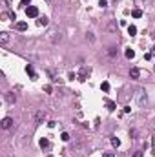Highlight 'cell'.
<instances>
[{
	"label": "cell",
	"mask_w": 155,
	"mask_h": 157,
	"mask_svg": "<svg viewBox=\"0 0 155 157\" xmlns=\"http://www.w3.org/2000/svg\"><path fill=\"white\" fill-rule=\"evenodd\" d=\"M17 29L18 31H26V29H28V24H26V22H17Z\"/></svg>",
	"instance_id": "obj_10"
},
{
	"label": "cell",
	"mask_w": 155,
	"mask_h": 157,
	"mask_svg": "<svg viewBox=\"0 0 155 157\" xmlns=\"http://www.w3.org/2000/svg\"><path fill=\"white\" fill-rule=\"evenodd\" d=\"M108 29H110V31H115V29H117V26H115V22H111L110 26H108Z\"/></svg>",
	"instance_id": "obj_21"
},
{
	"label": "cell",
	"mask_w": 155,
	"mask_h": 157,
	"mask_svg": "<svg viewBox=\"0 0 155 157\" xmlns=\"http://www.w3.org/2000/svg\"><path fill=\"white\" fill-rule=\"evenodd\" d=\"M106 6H108V0H99V8L100 9H104Z\"/></svg>",
	"instance_id": "obj_18"
},
{
	"label": "cell",
	"mask_w": 155,
	"mask_h": 157,
	"mask_svg": "<svg viewBox=\"0 0 155 157\" xmlns=\"http://www.w3.org/2000/svg\"><path fill=\"white\" fill-rule=\"evenodd\" d=\"M37 24H38V26H48V17H38Z\"/></svg>",
	"instance_id": "obj_9"
},
{
	"label": "cell",
	"mask_w": 155,
	"mask_h": 157,
	"mask_svg": "<svg viewBox=\"0 0 155 157\" xmlns=\"http://www.w3.org/2000/svg\"><path fill=\"white\" fill-rule=\"evenodd\" d=\"M88 38H90V42H95V37H93V33H88V35H86Z\"/></svg>",
	"instance_id": "obj_23"
},
{
	"label": "cell",
	"mask_w": 155,
	"mask_h": 157,
	"mask_svg": "<svg viewBox=\"0 0 155 157\" xmlns=\"http://www.w3.org/2000/svg\"><path fill=\"white\" fill-rule=\"evenodd\" d=\"M86 75H88V70H86V68H82V70H80V75H79L80 82H84V80H86Z\"/></svg>",
	"instance_id": "obj_8"
},
{
	"label": "cell",
	"mask_w": 155,
	"mask_h": 157,
	"mask_svg": "<svg viewBox=\"0 0 155 157\" xmlns=\"http://www.w3.org/2000/svg\"><path fill=\"white\" fill-rule=\"evenodd\" d=\"M106 106H108V110H110V112L115 110V102H111V100H106Z\"/></svg>",
	"instance_id": "obj_14"
},
{
	"label": "cell",
	"mask_w": 155,
	"mask_h": 157,
	"mask_svg": "<svg viewBox=\"0 0 155 157\" xmlns=\"http://www.w3.org/2000/svg\"><path fill=\"white\" fill-rule=\"evenodd\" d=\"M40 148H42V150L49 148V141H48V139H40Z\"/></svg>",
	"instance_id": "obj_11"
},
{
	"label": "cell",
	"mask_w": 155,
	"mask_h": 157,
	"mask_svg": "<svg viewBox=\"0 0 155 157\" xmlns=\"http://www.w3.org/2000/svg\"><path fill=\"white\" fill-rule=\"evenodd\" d=\"M135 57V51L133 50H126V59H133Z\"/></svg>",
	"instance_id": "obj_15"
},
{
	"label": "cell",
	"mask_w": 155,
	"mask_h": 157,
	"mask_svg": "<svg viewBox=\"0 0 155 157\" xmlns=\"http://www.w3.org/2000/svg\"><path fill=\"white\" fill-rule=\"evenodd\" d=\"M128 33H130L131 37H133V35H137V28H135V26H128Z\"/></svg>",
	"instance_id": "obj_13"
},
{
	"label": "cell",
	"mask_w": 155,
	"mask_h": 157,
	"mask_svg": "<svg viewBox=\"0 0 155 157\" xmlns=\"http://www.w3.org/2000/svg\"><path fill=\"white\" fill-rule=\"evenodd\" d=\"M26 15L29 18H37L38 17V8L37 6H28V8H26Z\"/></svg>",
	"instance_id": "obj_1"
},
{
	"label": "cell",
	"mask_w": 155,
	"mask_h": 157,
	"mask_svg": "<svg viewBox=\"0 0 155 157\" xmlns=\"http://www.w3.org/2000/svg\"><path fill=\"white\" fill-rule=\"evenodd\" d=\"M131 17L133 18H140V17H142V11H140V9H133L131 11Z\"/></svg>",
	"instance_id": "obj_12"
},
{
	"label": "cell",
	"mask_w": 155,
	"mask_h": 157,
	"mask_svg": "<svg viewBox=\"0 0 155 157\" xmlns=\"http://www.w3.org/2000/svg\"><path fill=\"white\" fill-rule=\"evenodd\" d=\"M140 75H142V71H140L139 68H131V70H130V77H131V79H135V80H137Z\"/></svg>",
	"instance_id": "obj_5"
},
{
	"label": "cell",
	"mask_w": 155,
	"mask_h": 157,
	"mask_svg": "<svg viewBox=\"0 0 155 157\" xmlns=\"http://www.w3.org/2000/svg\"><path fill=\"white\" fill-rule=\"evenodd\" d=\"M8 40H9V33L8 31H2V33H0V44L6 46V44H8Z\"/></svg>",
	"instance_id": "obj_7"
},
{
	"label": "cell",
	"mask_w": 155,
	"mask_h": 157,
	"mask_svg": "<svg viewBox=\"0 0 155 157\" xmlns=\"http://www.w3.org/2000/svg\"><path fill=\"white\" fill-rule=\"evenodd\" d=\"M35 124H42L44 122V119H46V112H42V110H38V112H35Z\"/></svg>",
	"instance_id": "obj_2"
},
{
	"label": "cell",
	"mask_w": 155,
	"mask_h": 157,
	"mask_svg": "<svg viewBox=\"0 0 155 157\" xmlns=\"http://www.w3.org/2000/svg\"><path fill=\"white\" fill-rule=\"evenodd\" d=\"M111 144L115 146V148H119V146H120V141H119L117 137H111Z\"/></svg>",
	"instance_id": "obj_16"
},
{
	"label": "cell",
	"mask_w": 155,
	"mask_h": 157,
	"mask_svg": "<svg viewBox=\"0 0 155 157\" xmlns=\"http://www.w3.org/2000/svg\"><path fill=\"white\" fill-rule=\"evenodd\" d=\"M13 126V119L11 117H4L2 119V130H9Z\"/></svg>",
	"instance_id": "obj_3"
},
{
	"label": "cell",
	"mask_w": 155,
	"mask_h": 157,
	"mask_svg": "<svg viewBox=\"0 0 155 157\" xmlns=\"http://www.w3.org/2000/svg\"><path fill=\"white\" fill-rule=\"evenodd\" d=\"M102 157H115V154H113V152H104Z\"/></svg>",
	"instance_id": "obj_22"
},
{
	"label": "cell",
	"mask_w": 155,
	"mask_h": 157,
	"mask_svg": "<svg viewBox=\"0 0 155 157\" xmlns=\"http://www.w3.org/2000/svg\"><path fill=\"white\" fill-rule=\"evenodd\" d=\"M26 73H28V75H29V77H31L33 80H37V73H35V68H33L31 64H28V66H26Z\"/></svg>",
	"instance_id": "obj_4"
},
{
	"label": "cell",
	"mask_w": 155,
	"mask_h": 157,
	"mask_svg": "<svg viewBox=\"0 0 155 157\" xmlns=\"http://www.w3.org/2000/svg\"><path fill=\"white\" fill-rule=\"evenodd\" d=\"M100 88H102V91H110V82H102Z\"/></svg>",
	"instance_id": "obj_19"
},
{
	"label": "cell",
	"mask_w": 155,
	"mask_h": 157,
	"mask_svg": "<svg viewBox=\"0 0 155 157\" xmlns=\"http://www.w3.org/2000/svg\"><path fill=\"white\" fill-rule=\"evenodd\" d=\"M20 2H22V6H28V4L31 2V0H20Z\"/></svg>",
	"instance_id": "obj_25"
},
{
	"label": "cell",
	"mask_w": 155,
	"mask_h": 157,
	"mask_svg": "<svg viewBox=\"0 0 155 157\" xmlns=\"http://www.w3.org/2000/svg\"><path fill=\"white\" fill-rule=\"evenodd\" d=\"M60 139H62V141H70V133H62V135H60Z\"/></svg>",
	"instance_id": "obj_20"
},
{
	"label": "cell",
	"mask_w": 155,
	"mask_h": 157,
	"mask_svg": "<svg viewBox=\"0 0 155 157\" xmlns=\"http://www.w3.org/2000/svg\"><path fill=\"white\" fill-rule=\"evenodd\" d=\"M133 157H142V152L139 150V152H135V154H133Z\"/></svg>",
	"instance_id": "obj_24"
},
{
	"label": "cell",
	"mask_w": 155,
	"mask_h": 157,
	"mask_svg": "<svg viewBox=\"0 0 155 157\" xmlns=\"http://www.w3.org/2000/svg\"><path fill=\"white\" fill-rule=\"evenodd\" d=\"M150 55H152V57H155V46L152 47V51H150Z\"/></svg>",
	"instance_id": "obj_26"
},
{
	"label": "cell",
	"mask_w": 155,
	"mask_h": 157,
	"mask_svg": "<svg viewBox=\"0 0 155 157\" xmlns=\"http://www.w3.org/2000/svg\"><path fill=\"white\" fill-rule=\"evenodd\" d=\"M6 100H8L9 104H15V102H17V95L13 91H8V93H6Z\"/></svg>",
	"instance_id": "obj_6"
},
{
	"label": "cell",
	"mask_w": 155,
	"mask_h": 157,
	"mask_svg": "<svg viewBox=\"0 0 155 157\" xmlns=\"http://www.w3.org/2000/svg\"><path fill=\"white\" fill-rule=\"evenodd\" d=\"M48 157H53V155H48Z\"/></svg>",
	"instance_id": "obj_27"
},
{
	"label": "cell",
	"mask_w": 155,
	"mask_h": 157,
	"mask_svg": "<svg viewBox=\"0 0 155 157\" xmlns=\"http://www.w3.org/2000/svg\"><path fill=\"white\" fill-rule=\"evenodd\" d=\"M108 55H110V57H115V55H117V50H115V47H110V50H108Z\"/></svg>",
	"instance_id": "obj_17"
}]
</instances>
